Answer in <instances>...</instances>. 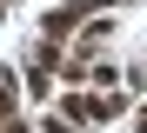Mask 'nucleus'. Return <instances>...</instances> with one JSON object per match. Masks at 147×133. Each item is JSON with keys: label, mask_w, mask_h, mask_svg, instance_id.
Masks as SVG:
<instances>
[{"label": "nucleus", "mask_w": 147, "mask_h": 133, "mask_svg": "<svg viewBox=\"0 0 147 133\" xmlns=\"http://www.w3.org/2000/svg\"><path fill=\"white\" fill-rule=\"evenodd\" d=\"M13 106H20V87H13V73H0V120H13Z\"/></svg>", "instance_id": "nucleus-1"}, {"label": "nucleus", "mask_w": 147, "mask_h": 133, "mask_svg": "<svg viewBox=\"0 0 147 133\" xmlns=\"http://www.w3.org/2000/svg\"><path fill=\"white\" fill-rule=\"evenodd\" d=\"M34 133H80V126H67L60 113H40V126H34Z\"/></svg>", "instance_id": "nucleus-2"}, {"label": "nucleus", "mask_w": 147, "mask_h": 133, "mask_svg": "<svg viewBox=\"0 0 147 133\" xmlns=\"http://www.w3.org/2000/svg\"><path fill=\"white\" fill-rule=\"evenodd\" d=\"M0 133H34V120H20V113H13V120H0Z\"/></svg>", "instance_id": "nucleus-3"}, {"label": "nucleus", "mask_w": 147, "mask_h": 133, "mask_svg": "<svg viewBox=\"0 0 147 133\" xmlns=\"http://www.w3.org/2000/svg\"><path fill=\"white\" fill-rule=\"evenodd\" d=\"M127 126H134V133H147V100H140L134 113H127Z\"/></svg>", "instance_id": "nucleus-4"}, {"label": "nucleus", "mask_w": 147, "mask_h": 133, "mask_svg": "<svg viewBox=\"0 0 147 133\" xmlns=\"http://www.w3.org/2000/svg\"><path fill=\"white\" fill-rule=\"evenodd\" d=\"M0 20H7V0H0Z\"/></svg>", "instance_id": "nucleus-5"}]
</instances>
